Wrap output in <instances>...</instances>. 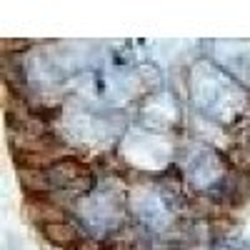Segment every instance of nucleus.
<instances>
[{"mask_svg":"<svg viewBox=\"0 0 250 250\" xmlns=\"http://www.w3.org/2000/svg\"><path fill=\"white\" fill-rule=\"evenodd\" d=\"M48 180L53 188H73V190H90L93 188V173L85 163L80 160H58L53 168H48Z\"/></svg>","mask_w":250,"mask_h":250,"instance_id":"obj_1","label":"nucleus"},{"mask_svg":"<svg viewBox=\"0 0 250 250\" xmlns=\"http://www.w3.org/2000/svg\"><path fill=\"white\" fill-rule=\"evenodd\" d=\"M40 233H43L53 245L68 248V250L80 240V233L75 230V225L68 223V220H58V223H45V225H40Z\"/></svg>","mask_w":250,"mask_h":250,"instance_id":"obj_2","label":"nucleus"}]
</instances>
